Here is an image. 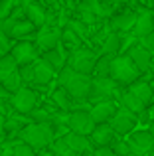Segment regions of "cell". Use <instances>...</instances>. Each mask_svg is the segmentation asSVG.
Instances as JSON below:
<instances>
[{
  "label": "cell",
  "mask_w": 154,
  "mask_h": 156,
  "mask_svg": "<svg viewBox=\"0 0 154 156\" xmlns=\"http://www.w3.org/2000/svg\"><path fill=\"white\" fill-rule=\"evenodd\" d=\"M58 81L61 87H65L67 91L71 93L73 99H87L91 97V89H93V79L85 73L75 71L71 65H65V67L59 71Z\"/></svg>",
  "instance_id": "6da1fadb"
},
{
  "label": "cell",
  "mask_w": 154,
  "mask_h": 156,
  "mask_svg": "<svg viewBox=\"0 0 154 156\" xmlns=\"http://www.w3.org/2000/svg\"><path fill=\"white\" fill-rule=\"evenodd\" d=\"M55 126L51 122H30L20 130L22 142L30 144L34 150H42L55 140Z\"/></svg>",
  "instance_id": "7a4b0ae2"
},
{
  "label": "cell",
  "mask_w": 154,
  "mask_h": 156,
  "mask_svg": "<svg viewBox=\"0 0 154 156\" xmlns=\"http://www.w3.org/2000/svg\"><path fill=\"white\" fill-rule=\"evenodd\" d=\"M140 75V69L135 65V61L131 59V55H115L111 65V77L117 83L123 85H132Z\"/></svg>",
  "instance_id": "3957f363"
},
{
  "label": "cell",
  "mask_w": 154,
  "mask_h": 156,
  "mask_svg": "<svg viewBox=\"0 0 154 156\" xmlns=\"http://www.w3.org/2000/svg\"><path fill=\"white\" fill-rule=\"evenodd\" d=\"M97 59H99V57H97L91 50H85V48H77V50H73V53L69 55V59H67V65H71L75 71L89 75V73L95 71Z\"/></svg>",
  "instance_id": "277c9868"
},
{
  "label": "cell",
  "mask_w": 154,
  "mask_h": 156,
  "mask_svg": "<svg viewBox=\"0 0 154 156\" xmlns=\"http://www.w3.org/2000/svg\"><path fill=\"white\" fill-rule=\"evenodd\" d=\"M95 126H97V122L91 117V111H73L71 113V119H69V130L71 133L91 136Z\"/></svg>",
  "instance_id": "5b68a950"
},
{
  "label": "cell",
  "mask_w": 154,
  "mask_h": 156,
  "mask_svg": "<svg viewBox=\"0 0 154 156\" xmlns=\"http://www.w3.org/2000/svg\"><path fill=\"white\" fill-rule=\"evenodd\" d=\"M10 101H12V107H14L18 113L30 115L32 111L36 109V105H38V93L28 89V87H22L20 91H16L14 95H12Z\"/></svg>",
  "instance_id": "8992f818"
},
{
  "label": "cell",
  "mask_w": 154,
  "mask_h": 156,
  "mask_svg": "<svg viewBox=\"0 0 154 156\" xmlns=\"http://www.w3.org/2000/svg\"><path fill=\"white\" fill-rule=\"evenodd\" d=\"M136 121H138V117H136L132 111L121 107V109L117 111V115L109 121V125L113 126V130H115L117 134H128V133H132Z\"/></svg>",
  "instance_id": "52a82bcc"
},
{
  "label": "cell",
  "mask_w": 154,
  "mask_h": 156,
  "mask_svg": "<svg viewBox=\"0 0 154 156\" xmlns=\"http://www.w3.org/2000/svg\"><path fill=\"white\" fill-rule=\"evenodd\" d=\"M59 42H61V30H59V26H47L46 24V26L40 28L38 36H36V44L46 51L58 48Z\"/></svg>",
  "instance_id": "ba28073f"
},
{
  "label": "cell",
  "mask_w": 154,
  "mask_h": 156,
  "mask_svg": "<svg viewBox=\"0 0 154 156\" xmlns=\"http://www.w3.org/2000/svg\"><path fill=\"white\" fill-rule=\"evenodd\" d=\"M117 93V81L113 77H93V89H91V99L107 101Z\"/></svg>",
  "instance_id": "9c48e42d"
},
{
  "label": "cell",
  "mask_w": 154,
  "mask_h": 156,
  "mask_svg": "<svg viewBox=\"0 0 154 156\" xmlns=\"http://www.w3.org/2000/svg\"><path fill=\"white\" fill-rule=\"evenodd\" d=\"M128 144H131V148H132V154L140 156V154L148 152L154 146V134L150 130H136V133H131Z\"/></svg>",
  "instance_id": "30bf717a"
},
{
  "label": "cell",
  "mask_w": 154,
  "mask_h": 156,
  "mask_svg": "<svg viewBox=\"0 0 154 156\" xmlns=\"http://www.w3.org/2000/svg\"><path fill=\"white\" fill-rule=\"evenodd\" d=\"M150 32H154V12L140 8L136 12V22H135V28H132V34L140 40L144 36H148Z\"/></svg>",
  "instance_id": "8fae6325"
},
{
  "label": "cell",
  "mask_w": 154,
  "mask_h": 156,
  "mask_svg": "<svg viewBox=\"0 0 154 156\" xmlns=\"http://www.w3.org/2000/svg\"><path fill=\"white\" fill-rule=\"evenodd\" d=\"M12 57H14L16 61H18V65L22 67V65H28V63H34V61H38V51H36L34 44L32 42H20L16 44L14 48H12Z\"/></svg>",
  "instance_id": "7c38bea8"
},
{
  "label": "cell",
  "mask_w": 154,
  "mask_h": 156,
  "mask_svg": "<svg viewBox=\"0 0 154 156\" xmlns=\"http://www.w3.org/2000/svg\"><path fill=\"white\" fill-rule=\"evenodd\" d=\"M117 111H119V107L113 99H107V101H99V103L93 105L91 109V117L95 119L97 125H101V122H109L113 117L117 115Z\"/></svg>",
  "instance_id": "4fadbf2b"
},
{
  "label": "cell",
  "mask_w": 154,
  "mask_h": 156,
  "mask_svg": "<svg viewBox=\"0 0 154 156\" xmlns=\"http://www.w3.org/2000/svg\"><path fill=\"white\" fill-rule=\"evenodd\" d=\"M55 73H58V71H55V69L42 57V59L34 61V77H32V83H36V85H47L55 77Z\"/></svg>",
  "instance_id": "5bb4252c"
},
{
  "label": "cell",
  "mask_w": 154,
  "mask_h": 156,
  "mask_svg": "<svg viewBox=\"0 0 154 156\" xmlns=\"http://www.w3.org/2000/svg\"><path fill=\"white\" fill-rule=\"evenodd\" d=\"M115 130L109 122H101V125L95 126V130L91 133V142L95 146H111L113 140H115Z\"/></svg>",
  "instance_id": "9a60e30c"
},
{
  "label": "cell",
  "mask_w": 154,
  "mask_h": 156,
  "mask_svg": "<svg viewBox=\"0 0 154 156\" xmlns=\"http://www.w3.org/2000/svg\"><path fill=\"white\" fill-rule=\"evenodd\" d=\"M135 22H136V12L127 10V12H121V14L113 16L111 26L115 32H128L135 28Z\"/></svg>",
  "instance_id": "2e32d148"
},
{
  "label": "cell",
  "mask_w": 154,
  "mask_h": 156,
  "mask_svg": "<svg viewBox=\"0 0 154 156\" xmlns=\"http://www.w3.org/2000/svg\"><path fill=\"white\" fill-rule=\"evenodd\" d=\"M128 55H131V59L135 61L136 67L140 69V73L146 71V69L150 67V51H148L144 46H132L131 50H128Z\"/></svg>",
  "instance_id": "e0dca14e"
},
{
  "label": "cell",
  "mask_w": 154,
  "mask_h": 156,
  "mask_svg": "<svg viewBox=\"0 0 154 156\" xmlns=\"http://www.w3.org/2000/svg\"><path fill=\"white\" fill-rule=\"evenodd\" d=\"M65 140L71 148L75 150V154H85L91 152V138H87L85 134H77V133H67Z\"/></svg>",
  "instance_id": "ac0fdd59"
},
{
  "label": "cell",
  "mask_w": 154,
  "mask_h": 156,
  "mask_svg": "<svg viewBox=\"0 0 154 156\" xmlns=\"http://www.w3.org/2000/svg\"><path fill=\"white\" fill-rule=\"evenodd\" d=\"M24 14H26V18L30 20L36 28L46 26V22H47L46 10H44V6H42V4H38V2H34V4H30L28 8H24Z\"/></svg>",
  "instance_id": "d6986e66"
},
{
  "label": "cell",
  "mask_w": 154,
  "mask_h": 156,
  "mask_svg": "<svg viewBox=\"0 0 154 156\" xmlns=\"http://www.w3.org/2000/svg\"><path fill=\"white\" fill-rule=\"evenodd\" d=\"M121 105L124 107V109H128V111H132L135 115H138V113H142L144 111V105L142 101L138 99V97L135 95V93L131 91V89H127V91H123L121 93Z\"/></svg>",
  "instance_id": "ffe728a7"
},
{
  "label": "cell",
  "mask_w": 154,
  "mask_h": 156,
  "mask_svg": "<svg viewBox=\"0 0 154 156\" xmlns=\"http://www.w3.org/2000/svg\"><path fill=\"white\" fill-rule=\"evenodd\" d=\"M44 59H46L47 61V63H50L51 65V67H54L55 69V71H61V69L63 67H65V57H63V50H61V46H58V48H54V50H50V51H46V53H44Z\"/></svg>",
  "instance_id": "44dd1931"
},
{
  "label": "cell",
  "mask_w": 154,
  "mask_h": 156,
  "mask_svg": "<svg viewBox=\"0 0 154 156\" xmlns=\"http://www.w3.org/2000/svg\"><path fill=\"white\" fill-rule=\"evenodd\" d=\"M34 30H36V26L28 18L26 20H16L8 36H10V38H14V40H22V38H26V36H30Z\"/></svg>",
  "instance_id": "7402d4cb"
},
{
  "label": "cell",
  "mask_w": 154,
  "mask_h": 156,
  "mask_svg": "<svg viewBox=\"0 0 154 156\" xmlns=\"http://www.w3.org/2000/svg\"><path fill=\"white\" fill-rule=\"evenodd\" d=\"M128 89H131V91L135 93V95L138 97L144 105L150 103V99H152V87H150V83H146V81H135Z\"/></svg>",
  "instance_id": "603a6c76"
},
{
  "label": "cell",
  "mask_w": 154,
  "mask_h": 156,
  "mask_svg": "<svg viewBox=\"0 0 154 156\" xmlns=\"http://www.w3.org/2000/svg\"><path fill=\"white\" fill-rule=\"evenodd\" d=\"M51 99H54V103L58 105L61 111H69L71 109V99H73V97H71V93L67 91L65 87H61V85H59V87L54 91Z\"/></svg>",
  "instance_id": "cb8c5ba5"
},
{
  "label": "cell",
  "mask_w": 154,
  "mask_h": 156,
  "mask_svg": "<svg viewBox=\"0 0 154 156\" xmlns=\"http://www.w3.org/2000/svg\"><path fill=\"white\" fill-rule=\"evenodd\" d=\"M22 83H24V77H22V73H20V67L16 69V71L8 73V75L2 79V85L12 93V95H14L16 91H20V89H22Z\"/></svg>",
  "instance_id": "d4e9b609"
},
{
  "label": "cell",
  "mask_w": 154,
  "mask_h": 156,
  "mask_svg": "<svg viewBox=\"0 0 154 156\" xmlns=\"http://www.w3.org/2000/svg\"><path fill=\"white\" fill-rule=\"evenodd\" d=\"M113 59L115 55L111 53H105L97 59V65H95V77H111V65H113Z\"/></svg>",
  "instance_id": "484cf974"
},
{
  "label": "cell",
  "mask_w": 154,
  "mask_h": 156,
  "mask_svg": "<svg viewBox=\"0 0 154 156\" xmlns=\"http://www.w3.org/2000/svg\"><path fill=\"white\" fill-rule=\"evenodd\" d=\"M121 42H123V38H121L119 32H113V34H109L107 40H105V44H103V53L117 55V51L121 50Z\"/></svg>",
  "instance_id": "4316f807"
},
{
  "label": "cell",
  "mask_w": 154,
  "mask_h": 156,
  "mask_svg": "<svg viewBox=\"0 0 154 156\" xmlns=\"http://www.w3.org/2000/svg\"><path fill=\"white\" fill-rule=\"evenodd\" d=\"M77 10H79V18H81V22H83L85 26H91V24H95L97 18H99V16L93 12V8L89 6L87 2H83L79 8H77Z\"/></svg>",
  "instance_id": "83f0119b"
},
{
  "label": "cell",
  "mask_w": 154,
  "mask_h": 156,
  "mask_svg": "<svg viewBox=\"0 0 154 156\" xmlns=\"http://www.w3.org/2000/svg\"><path fill=\"white\" fill-rule=\"evenodd\" d=\"M61 40H63V44H65V46L73 48V50H77V48H79V44H81V36L75 34V32L71 30V28H67V26H65V30L61 32Z\"/></svg>",
  "instance_id": "f1b7e54d"
},
{
  "label": "cell",
  "mask_w": 154,
  "mask_h": 156,
  "mask_svg": "<svg viewBox=\"0 0 154 156\" xmlns=\"http://www.w3.org/2000/svg\"><path fill=\"white\" fill-rule=\"evenodd\" d=\"M54 152L55 154H59V156H75V150L71 148L69 144H67V140H65V136H61V138H58V140H54Z\"/></svg>",
  "instance_id": "f546056e"
},
{
  "label": "cell",
  "mask_w": 154,
  "mask_h": 156,
  "mask_svg": "<svg viewBox=\"0 0 154 156\" xmlns=\"http://www.w3.org/2000/svg\"><path fill=\"white\" fill-rule=\"evenodd\" d=\"M111 148L115 150L117 156H135V154H132L131 144H128V140H113Z\"/></svg>",
  "instance_id": "4dcf8cb0"
},
{
  "label": "cell",
  "mask_w": 154,
  "mask_h": 156,
  "mask_svg": "<svg viewBox=\"0 0 154 156\" xmlns=\"http://www.w3.org/2000/svg\"><path fill=\"white\" fill-rule=\"evenodd\" d=\"M69 119H71L69 111L59 109V113H51V125L54 126H69Z\"/></svg>",
  "instance_id": "1f68e13d"
},
{
  "label": "cell",
  "mask_w": 154,
  "mask_h": 156,
  "mask_svg": "<svg viewBox=\"0 0 154 156\" xmlns=\"http://www.w3.org/2000/svg\"><path fill=\"white\" fill-rule=\"evenodd\" d=\"M18 8L16 0H0V18L6 20L8 16H12V12Z\"/></svg>",
  "instance_id": "d6a6232c"
},
{
  "label": "cell",
  "mask_w": 154,
  "mask_h": 156,
  "mask_svg": "<svg viewBox=\"0 0 154 156\" xmlns=\"http://www.w3.org/2000/svg\"><path fill=\"white\" fill-rule=\"evenodd\" d=\"M32 122H51V113H47L46 109H34L30 113Z\"/></svg>",
  "instance_id": "836d02e7"
},
{
  "label": "cell",
  "mask_w": 154,
  "mask_h": 156,
  "mask_svg": "<svg viewBox=\"0 0 154 156\" xmlns=\"http://www.w3.org/2000/svg\"><path fill=\"white\" fill-rule=\"evenodd\" d=\"M10 156H36V150L32 148L30 144L22 142V144H18V146H14V148H12V154Z\"/></svg>",
  "instance_id": "e575fe53"
},
{
  "label": "cell",
  "mask_w": 154,
  "mask_h": 156,
  "mask_svg": "<svg viewBox=\"0 0 154 156\" xmlns=\"http://www.w3.org/2000/svg\"><path fill=\"white\" fill-rule=\"evenodd\" d=\"M10 51H12V46H10V36L4 34V32H0V57L8 55Z\"/></svg>",
  "instance_id": "d590c367"
},
{
  "label": "cell",
  "mask_w": 154,
  "mask_h": 156,
  "mask_svg": "<svg viewBox=\"0 0 154 156\" xmlns=\"http://www.w3.org/2000/svg\"><path fill=\"white\" fill-rule=\"evenodd\" d=\"M67 28H71V30L75 32V34H79L81 38L85 36V24L83 22H75V20H67V24H65Z\"/></svg>",
  "instance_id": "8d00e7d4"
},
{
  "label": "cell",
  "mask_w": 154,
  "mask_h": 156,
  "mask_svg": "<svg viewBox=\"0 0 154 156\" xmlns=\"http://www.w3.org/2000/svg\"><path fill=\"white\" fill-rule=\"evenodd\" d=\"M20 73H22L24 81H32V77H34V63L22 65V67H20Z\"/></svg>",
  "instance_id": "74e56055"
},
{
  "label": "cell",
  "mask_w": 154,
  "mask_h": 156,
  "mask_svg": "<svg viewBox=\"0 0 154 156\" xmlns=\"http://www.w3.org/2000/svg\"><path fill=\"white\" fill-rule=\"evenodd\" d=\"M140 46H144L148 51H154V32H150L148 36H144V38H140Z\"/></svg>",
  "instance_id": "f35d334b"
},
{
  "label": "cell",
  "mask_w": 154,
  "mask_h": 156,
  "mask_svg": "<svg viewBox=\"0 0 154 156\" xmlns=\"http://www.w3.org/2000/svg\"><path fill=\"white\" fill-rule=\"evenodd\" d=\"M22 125H24V119L12 117L10 121L6 122V130H16V129H22Z\"/></svg>",
  "instance_id": "ab89813d"
},
{
  "label": "cell",
  "mask_w": 154,
  "mask_h": 156,
  "mask_svg": "<svg viewBox=\"0 0 154 156\" xmlns=\"http://www.w3.org/2000/svg\"><path fill=\"white\" fill-rule=\"evenodd\" d=\"M93 156H117V154L111 146H97V150L93 152Z\"/></svg>",
  "instance_id": "60d3db41"
},
{
  "label": "cell",
  "mask_w": 154,
  "mask_h": 156,
  "mask_svg": "<svg viewBox=\"0 0 154 156\" xmlns=\"http://www.w3.org/2000/svg\"><path fill=\"white\" fill-rule=\"evenodd\" d=\"M0 99H12V93L8 91L2 83H0Z\"/></svg>",
  "instance_id": "b9f144b4"
},
{
  "label": "cell",
  "mask_w": 154,
  "mask_h": 156,
  "mask_svg": "<svg viewBox=\"0 0 154 156\" xmlns=\"http://www.w3.org/2000/svg\"><path fill=\"white\" fill-rule=\"evenodd\" d=\"M16 2H18V6H20V8H28L30 4H34L36 0H16Z\"/></svg>",
  "instance_id": "7bdbcfd3"
},
{
  "label": "cell",
  "mask_w": 154,
  "mask_h": 156,
  "mask_svg": "<svg viewBox=\"0 0 154 156\" xmlns=\"http://www.w3.org/2000/svg\"><path fill=\"white\" fill-rule=\"evenodd\" d=\"M40 156H54V154H51V152H47V150H44V148H42V152H40Z\"/></svg>",
  "instance_id": "ee69618b"
},
{
  "label": "cell",
  "mask_w": 154,
  "mask_h": 156,
  "mask_svg": "<svg viewBox=\"0 0 154 156\" xmlns=\"http://www.w3.org/2000/svg\"><path fill=\"white\" fill-rule=\"evenodd\" d=\"M150 133L154 134V121H150Z\"/></svg>",
  "instance_id": "f6af8a7d"
},
{
  "label": "cell",
  "mask_w": 154,
  "mask_h": 156,
  "mask_svg": "<svg viewBox=\"0 0 154 156\" xmlns=\"http://www.w3.org/2000/svg\"><path fill=\"white\" fill-rule=\"evenodd\" d=\"M46 2H47V4H55V2H58V0H46Z\"/></svg>",
  "instance_id": "bcb514c9"
},
{
  "label": "cell",
  "mask_w": 154,
  "mask_h": 156,
  "mask_svg": "<svg viewBox=\"0 0 154 156\" xmlns=\"http://www.w3.org/2000/svg\"><path fill=\"white\" fill-rule=\"evenodd\" d=\"M113 2H127V0H113Z\"/></svg>",
  "instance_id": "7dc6e473"
}]
</instances>
